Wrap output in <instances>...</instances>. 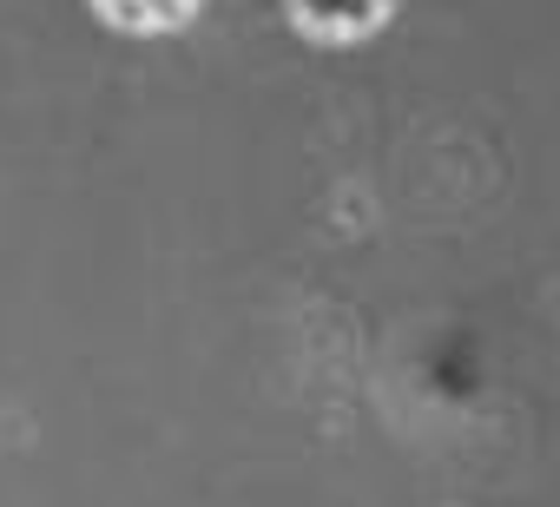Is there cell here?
<instances>
[{"label": "cell", "mask_w": 560, "mask_h": 507, "mask_svg": "<svg viewBox=\"0 0 560 507\" xmlns=\"http://www.w3.org/2000/svg\"><path fill=\"white\" fill-rule=\"evenodd\" d=\"M284 8L291 27L317 47H363L389 21V0H284Z\"/></svg>", "instance_id": "6da1fadb"}, {"label": "cell", "mask_w": 560, "mask_h": 507, "mask_svg": "<svg viewBox=\"0 0 560 507\" xmlns=\"http://www.w3.org/2000/svg\"><path fill=\"white\" fill-rule=\"evenodd\" d=\"M93 14L119 34H178L198 14V0H93Z\"/></svg>", "instance_id": "7a4b0ae2"}]
</instances>
